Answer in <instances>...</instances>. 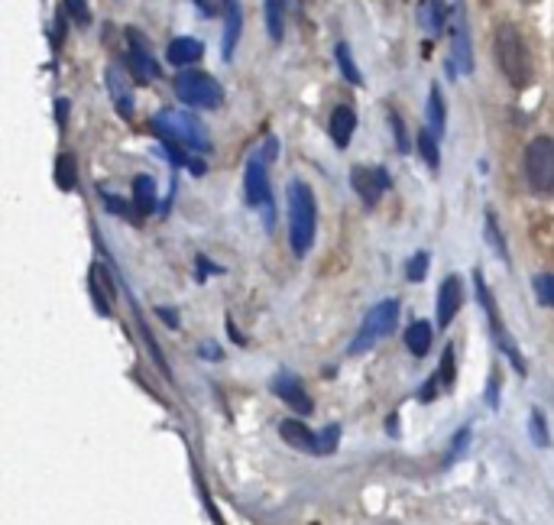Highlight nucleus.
I'll return each instance as SVG.
<instances>
[{
    "mask_svg": "<svg viewBox=\"0 0 554 525\" xmlns=\"http://www.w3.org/2000/svg\"><path fill=\"white\" fill-rule=\"evenodd\" d=\"M318 231V202L305 182L289 186V243L295 257H305Z\"/></svg>",
    "mask_w": 554,
    "mask_h": 525,
    "instance_id": "obj_1",
    "label": "nucleus"
},
{
    "mask_svg": "<svg viewBox=\"0 0 554 525\" xmlns=\"http://www.w3.org/2000/svg\"><path fill=\"white\" fill-rule=\"evenodd\" d=\"M496 59L513 88L522 91L531 81V56H529V46H525L519 26L503 23L496 30Z\"/></svg>",
    "mask_w": 554,
    "mask_h": 525,
    "instance_id": "obj_2",
    "label": "nucleus"
},
{
    "mask_svg": "<svg viewBox=\"0 0 554 525\" xmlns=\"http://www.w3.org/2000/svg\"><path fill=\"white\" fill-rule=\"evenodd\" d=\"M153 130L159 140H172V143H178L182 149H188V153H204V149H211L208 130L201 127V121L195 113L166 107V111L156 113Z\"/></svg>",
    "mask_w": 554,
    "mask_h": 525,
    "instance_id": "obj_3",
    "label": "nucleus"
},
{
    "mask_svg": "<svg viewBox=\"0 0 554 525\" xmlns=\"http://www.w3.org/2000/svg\"><path fill=\"white\" fill-rule=\"evenodd\" d=\"M276 156V140H266L263 149L250 156L247 172H243V192L247 204L266 211V224H273V192H269V162Z\"/></svg>",
    "mask_w": 554,
    "mask_h": 525,
    "instance_id": "obj_4",
    "label": "nucleus"
},
{
    "mask_svg": "<svg viewBox=\"0 0 554 525\" xmlns=\"http://www.w3.org/2000/svg\"><path fill=\"white\" fill-rule=\"evenodd\" d=\"M395 321H399V302L395 299H386V302H379V305L369 308L367 318H363V324H360V331L350 340V357H360V354H367V350L377 348L379 340L393 334Z\"/></svg>",
    "mask_w": 554,
    "mask_h": 525,
    "instance_id": "obj_5",
    "label": "nucleus"
},
{
    "mask_svg": "<svg viewBox=\"0 0 554 525\" xmlns=\"http://www.w3.org/2000/svg\"><path fill=\"white\" fill-rule=\"evenodd\" d=\"M172 88H176L178 101L188 107H221V101H224L221 81H217L214 75L201 72V68H185V72H178Z\"/></svg>",
    "mask_w": 554,
    "mask_h": 525,
    "instance_id": "obj_6",
    "label": "nucleus"
},
{
    "mask_svg": "<svg viewBox=\"0 0 554 525\" xmlns=\"http://www.w3.org/2000/svg\"><path fill=\"white\" fill-rule=\"evenodd\" d=\"M525 182L535 195H554V137H535L525 146Z\"/></svg>",
    "mask_w": 554,
    "mask_h": 525,
    "instance_id": "obj_7",
    "label": "nucleus"
},
{
    "mask_svg": "<svg viewBox=\"0 0 554 525\" xmlns=\"http://www.w3.org/2000/svg\"><path fill=\"white\" fill-rule=\"evenodd\" d=\"M450 75H470L474 72V40H470V23H467V4L454 0L450 10Z\"/></svg>",
    "mask_w": 554,
    "mask_h": 525,
    "instance_id": "obj_8",
    "label": "nucleus"
},
{
    "mask_svg": "<svg viewBox=\"0 0 554 525\" xmlns=\"http://www.w3.org/2000/svg\"><path fill=\"white\" fill-rule=\"evenodd\" d=\"M474 285H477V299H480L483 312H486V318H490V334H493V340H496V348L509 357V364H513L515 370H519V376H525V370H529V367H525V357L519 354L515 340L509 338V331L503 328V315H499L496 302H493V292L486 289V283H483V273H480V269L474 273Z\"/></svg>",
    "mask_w": 554,
    "mask_h": 525,
    "instance_id": "obj_9",
    "label": "nucleus"
},
{
    "mask_svg": "<svg viewBox=\"0 0 554 525\" xmlns=\"http://www.w3.org/2000/svg\"><path fill=\"white\" fill-rule=\"evenodd\" d=\"M127 68L133 75V81H140V85H150L153 78H159V65H156L153 52H150L140 30H127Z\"/></svg>",
    "mask_w": 554,
    "mask_h": 525,
    "instance_id": "obj_10",
    "label": "nucleus"
},
{
    "mask_svg": "<svg viewBox=\"0 0 554 525\" xmlns=\"http://www.w3.org/2000/svg\"><path fill=\"white\" fill-rule=\"evenodd\" d=\"M350 186H354V192L360 195V202L367 208H377L383 192H389V172L383 166H354Z\"/></svg>",
    "mask_w": 554,
    "mask_h": 525,
    "instance_id": "obj_11",
    "label": "nucleus"
},
{
    "mask_svg": "<svg viewBox=\"0 0 554 525\" xmlns=\"http://www.w3.org/2000/svg\"><path fill=\"white\" fill-rule=\"evenodd\" d=\"M273 393L282 399V403L289 405V409H295L298 415H312V412H314L312 396H308L305 386L298 383L295 373H289V370H279V373H276V376H273Z\"/></svg>",
    "mask_w": 554,
    "mask_h": 525,
    "instance_id": "obj_12",
    "label": "nucleus"
},
{
    "mask_svg": "<svg viewBox=\"0 0 554 525\" xmlns=\"http://www.w3.org/2000/svg\"><path fill=\"white\" fill-rule=\"evenodd\" d=\"M460 305H464V283H460V276H448L441 289H438V302H434V321H438V328H448L458 318Z\"/></svg>",
    "mask_w": 554,
    "mask_h": 525,
    "instance_id": "obj_13",
    "label": "nucleus"
},
{
    "mask_svg": "<svg viewBox=\"0 0 554 525\" xmlns=\"http://www.w3.org/2000/svg\"><path fill=\"white\" fill-rule=\"evenodd\" d=\"M130 78H133V75L123 72L121 65H111V68H107V75H104L107 91H111L114 104H117V113H121L123 121H130V117H133V88H130Z\"/></svg>",
    "mask_w": 554,
    "mask_h": 525,
    "instance_id": "obj_14",
    "label": "nucleus"
},
{
    "mask_svg": "<svg viewBox=\"0 0 554 525\" xmlns=\"http://www.w3.org/2000/svg\"><path fill=\"white\" fill-rule=\"evenodd\" d=\"M279 438L289 448H295V451L322 454V441H318V435H314L308 425H302L298 419H282L279 421Z\"/></svg>",
    "mask_w": 554,
    "mask_h": 525,
    "instance_id": "obj_15",
    "label": "nucleus"
},
{
    "mask_svg": "<svg viewBox=\"0 0 554 525\" xmlns=\"http://www.w3.org/2000/svg\"><path fill=\"white\" fill-rule=\"evenodd\" d=\"M241 32H243V7L241 0H224V42H221V56L224 62L233 59V49L241 42Z\"/></svg>",
    "mask_w": 554,
    "mask_h": 525,
    "instance_id": "obj_16",
    "label": "nucleus"
},
{
    "mask_svg": "<svg viewBox=\"0 0 554 525\" xmlns=\"http://www.w3.org/2000/svg\"><path fill=\"white\" fill-rule=\"evenodd\" d=\"M357 130V113L350 104H338L331 111V140L338 149H347L350 146V137H354Z\"/></svg>",
    "mask_w": 554,
    "mask_h": 525,
    "instance_id": "obj_17",
    "label": "nucleus"
},
{
    "mask_svg": "<svg viewBox=\"0 0 554 525\" xmlns=\"http://www.w3.org/2000/svg\"><path fill=\"white\" fill-rule=\"evenodd\" d=\"M201 52H204V46H201L195 36H178V40L169 42V49H166V62H172L176 68H192L195 62L201 59Z\"/></svg>",
    "mask_w": 554,
    "mask_h": 525,
    "instance_id": "obj_18",
    "label": "nucleus"
},
{
    "mask_svg": "<svg viewBox=\"0 0 554 525\" xmlns=\"http://www.w3.org/2000/svg\"><path fill=\"white\" fill-rule=\"evenodd\" d=\"M405 348H409L412 357H425L431 350V324L415 318V321L405 328Z\"/></svg>",
    "mask_w": 554,
    "mask_h": 525,
    "instance_id": "obj_19",
    "label": "nucleus"
},
{
    "mask_svg": "<svg viewBox=\"0 0 554 525\" xmlns=\"http://www.w3.org/2000/svg\"><path fill=\"white\" fill-rule=\"evenodd\" d=\"M133 208H137L143 218L156 211V182L150 176L133 178Z\"/></svg>",
    "mask_w": 554,
    "mask_h": 525,
    "instance_id": "obj_20",
    "label": "nucleus"
},
{
    "mask_svg": "<svg viewBox=\"0 0 554 525\" xmlns=\"http://www.w3.org/2000/svg\"><path fill=\"white\" fill-rule=\"evenodd\" d=\"M56 186L62 188V192H72L75 186H78V159H75L72 153H62L56 159Z\"/></svg>",
    "mask_w": 554,
    "mask_h": 525,
    "instance_id": "obj_21",
    "label": "nucleus"
},
{
    "mask_svg": "<svg viewBox=\"0 0 554 525\" xmlns=\"http://www.w3.org/2000/svg\"><path fill=\"white\" fill-rule=\"evenodd\" d=\"M444 123H448V117H444L441 85H431V91H428V130L441 137V133H444Z\"/></svg>",
    "mask_w": 554,
    "mask_h": 525,
    "instance_id": "obj_22",
    "label": "nucleus"
},
{
    "mask_svg": "<svg viewBox=\"0 0 554 525\" xmlns=\"http://www.w3.org/2000/svg\"><path fill=\"white\" fill-rule=\"evenodd\" d=\"M418 153L425 156L428 162V169L438 172V166H441V149H438V133H431V130H418Z\"/></svg>",
    "mask_w": 554,
    "mask_h": 525,
    "instance_id": "obj_23",
    "label": "nucleus"
},
{
    "mask_svg": "<svg viewBox=\"0 0 554 525\" xmlns=\"http://www.w3.org/2000/svg\"><path fill=\"white\" fill-rule=\"evenodd\" d=\"M101 276H104V269L101 267H95L91 269V292H95V305H97V312L101 315H111L114 308H111V295H114V289H111V283H101Z\"/></svg>",
    "mask_w": 554,
    "mask_h": 525,
    "instance_id": "obj_24",
    "label": "nucleus"
},
{
    "mask_svg": "<svg viewBox=\"0 0 554 525\" xmlns=\"http://www.w3.org/2000/svg\"><path fill=\"white\" fill-rule=\"evenodd\" d=\"M334 59H338L341 75H344L350 85H363V72L357 68L354 52H350V46H347V42H338V46H334Z\"/></svg>",
    "mask_w": 554,
    "mask_h": 525,
    "instance_id": "obj_25",
    "label": "nucleus"
},
{
    "mask_svg": "<svg viewBox=\"0 0 554 525\" xmlns=\"http://www.w3.org/2000/svg\"><path fill=\"white\" fill-rule=\"evenodd\" d=\"M266 10V30H269V40L279 42L282 40V16H286V0H263Z\"/></svg>",
    "mask_w": 554,
    "mask_h": 525,
    "instance_id": "obj_26",
    "label": "nucleus"
},
{
    "mask_svg": "<svg viewBox=\"0 0 554 525\" xmlns=\"http://www.w3.org/2000/svg\"><path fill=\"white\" fill-rule=\"evenodd\" d=\"M486 240H490V247L499 253V257L509 263V250H506V237H503V231H499V221H496V211L486 208Z\"/></svg>",
    "mask_w": 554,
    "mask_h": 525,
    "instance_id": "obj_27",
    "label": "nucleus"
},
{
    "mask_svg": "<svg viewBox=\"0 0 554 525\" xmlns=\"http://www.w3.org/2000/svg\"><path fill=\"white\" fill-rule=\"evenodd\" d=\"M454 376H458V367H454V344H448L441 354V364H438V373H434V380L448 389V386H454Z\"/></svg>",
    "mask_w": 554,
    "mask_h": 525,
    "instance_id": "obj_28",
    "label": "nucleus"
},
{
    "mask_svg": "<svg viewBox=\"0 0 554 525\" xmlns=\"http://www.w3.org/2000/svg\"><path fill=\"white\" fill-rule=\"evenodd\" d=\"M529 435H531V441L539 448H548V441H551V435H548V419H545V412L541 409H531V415H529Z\"/></svg>",
    "mask_w": 554,
    "mask_h": 525,
    "instance_id": "obj_29",
    "label": "nucleus"
},
{
    "mask_svg": "<svg viewBox=\"0 0 554 525\" xmlns=\"http://www.w3.org/2000/svg\"><path fill=\"white\" fill-rule=\"evenodd\" d=\"M531 285H535V299H539V305L554 308V273H539Z\"/></svg>",
    "mask_w": 554,
    "mask_h": 525,
    "instance_id": "obj_30",
    "label": "nucleus"
},
{
    "mask_svg": "<svg viewBox=\"0 0 554 525\" xmlns=\"http://www.w3.org/2000/svg\"><path fill=\"white\" fill-rule=\"evenodd\" d=\"M405 276H409V283H422L428 276V253L418 250L415 257L409 259V267H405Z\"/></svg>",
    "mask_w": 554,
    "mask_h": 525,
    "instance_id": "obj_31",
    "label": "nucleus"
},
{
    "mask_svg": "<svg viewBox=\"0 0 554 525\" xmlns=\"http://www.w3.org/2000/svg\"><path fill=\"white\" fill-rule=\"evenodd\" d=\"M389 127H393V133H395V146H399V153H409L412 143H409V133H405V123H402L399 113L389 111Z\"/></svg>",
    "mask_w": 554,
    "mask_h": 525,
    "instance_id": "obj_32",
    "label": "nucleus"
},
{
    "mask_svg": "<svg viewBox=\"0 0 554 525\" xmlns=\"http://www.w3.org/2000/svg\"><path fill=\"white\" fill-rule=\"evenodd\" d=\"M97 195H101V204H104V208L111 211V214H130V204L123 202V198H117L114 192H107L104 186L97 188Z\"/></svg>",
    "mask_w": 554,
    "mask_h": 525,
    "instance_id": "obj_33",
    "label": "nucleus"
},
{
    "mask_svg": "<svg viewBox=\"0 0 554 525\" xmlns=\"http://www.w3.org/2000/svg\"><path fill=\"white\" fill-rule=\"evenodd\" d=\"M318 441H322V457L324 454H334L338 451V441H341V425H328V429L318 435Z\"/></svg>",
    "mask_w": 554,
    "mask_h": 525,
    "instance_id": "obj_34",
    "label": "nucleus"
},
{
    "mask_svg": "<svg viewBox=\"0 0 554 525\" xmlns=\"http://www.w3.org/2000/svg\"><path fill=\"white\" fill-rule=\"evenodd\" d=\"M65 7H68V16H72V20H75L78 26H85V23L91 20L88 0H65Z\"/></svg>",
    "mask_w": 554,
    "mask_h": 525,
    "instance_id": "obj_35",
    "label": "nucleus"
},
{
    "mask_svg": "<svg viewBox=\"0 0 554 525\" xmlns=\"http://www.w3.org/2000/svg\"><path fill=\"white\" fill-rule=\"evenodd\" d=\"M470 445V429H460L458 435H454V441H450V454H448V461L444 464H454L464 454V448Z\"/></svg>",
    "mask_w": 554,
    "mask_h": 525,
    "instance_id": "obj_36",
    "label": "nucleus"
},
{
    "mask_svg": "<svg viewBox=\"0 0 554 525\" xmlns=\"http://www.w3.org/2000/svg\"><path fill=\"white\" fill-rule=\"evenodd\" d=\"M201 16H221L224 14V0H195Z\"/></svg>",
    "mask_w": 554,
    "mask_h": 525,
    "instance_id": "obj_37",
    "label": "nucleus"
},
{
    "mask_svg": "<svg viewBox=\"0 0 554 525\" xmlns=\"http://www.w3.org/2000/svg\"><path fill=\"white\" fill-rule=\"evenodd\" d=\"M486 403L493 405V409H499V373L493 370V380L490 386H486Z\"/></svg>",
    "mask_w": 554,
    "mask_h": 525,
    "instance_id": "obj_38",
    "label": "nucleus"
},
{
    "mask_svg": "<svg viewBox=\"0 0 554 525\" xmlns=\"http://www.w3.org/2000/svg\"><path fill=\"white\" fill-rule=\"evenodd\" d=\"M156 315H159L162 321L169 324V328H178V315H176V308H156Z\"/></svg>",
    "mask_w": 554,
    "mask_h": 525,
    "instance_id": "obj_39",
    "label": "nucleus"
},
{
    "mask_svg": "<svg viewBox=\"0 0 554 525\" xmlns=\"http://www.w3.org/2000/svg\"><path fill=\"white\" fill-rule=\"evenodd\" d=\"M62 36H65V14H56V36H52V49L62 46Z\"/></svg>",
    "mask_w": 554,
    "mask_h": 525,
    "instance_id": "obj_40",
    "label": "nucleus"
},
{
    "mask_svg": "<svg viewBox=\"0 0 554 525\" xmlns=\"http://www.w3.org/2000/svg\"><path fill=\"white\" fill-rule=\"evenodd\" d=\"M56 117H59V123L65 127V121H68V101H65V97H59L56 101Z\"/></svg>",
    "mask_w": 554,
    "mask_h": 525,
    "instance_id": "obj_41",
    "label": "nucleus"
},
{
    "mask_svg": "<svg viewBox=\"0 0 554 525\" xmlns=\"http://www.w3.org/2000/svg\"><path fill=\"white\" fill-rule=\"evenodd\" d=\"M201 357H211V360H221V350H217V344H201Z\"/></svg>",
    "mask_w": 554,
    "mask_h": 525,
    "instance_id": "obj_42",
    "label": "nucleus"
},
{
    "mask_svg": "<svg viewBox=\"0 0 554 525\" xmlns=\"http://www.w3.org/2000/svg\"><path fill=\"white\" fill-rule=\"evenodd\" d=\"M198 267H201V276H204V273H221V269H217L214 263H211V259H204V257H198Z\"/></svg>",
    "mask_w": 554,
    "mask_h": 525,
    "instance_id": "obj_43",
    "label": "nucleus"
}]
</instances>
